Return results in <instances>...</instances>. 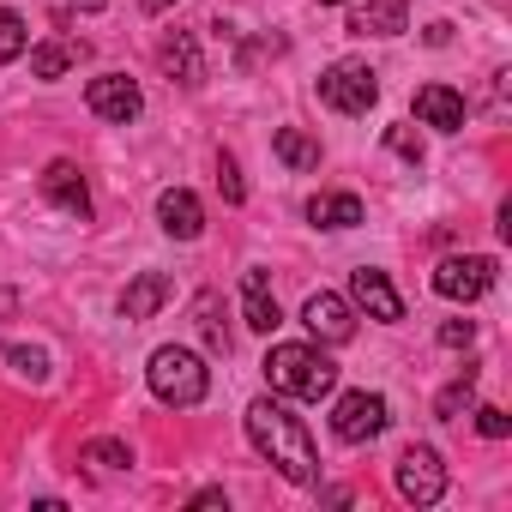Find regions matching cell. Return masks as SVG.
Listing matches in <instances>:
<instances>
[{
  "label": "cell",
  "instance_id": "cell-19",
  "mask_svg": "<svg viewBox=\"0 0 512 512\" xmlns=\"http://www.w3.org/2000/svg\"><path fill=\"white\" fill-rule=\"evenodd\" d=\"M163 67H169L181 85H205V61H199V43H193L187 31H175V37L163 43Z\"/></svg>",
  "mask_w": 512,
  "mask_h": 512
},
{
  "label": "cell",
  "instance_id": "cell-31",
  "mask_svg": "<svg viewBox=\"0 0 512 512\" xmlns=\"http://www.w3.org/2000/svg\"><path fill=\"white\" fill-rule=\"evenodd\" d=\"M320 7H332V0H320Z\"/></svg>",
  "mask_w": 512,
  "mask_h": 512
},
{
  "label": "cell",
  "instance_id": "cell-21",
  "mask_svg": "<svg viewBox=\"0 0 512 512\" xmlns=\"http://www.w3.org/2000/svg\"><path fill=\"white\" fill-rule=\"evenodd\" d=\"M0 368L19 374V380H31V386L49 380V356L43 350H25V344H0Z\"/></svg>",
  "mask_w": 512,
  "mask_h": 512
},
{
  "label": "cell",
  "instance_id": "cell-27",
  "mask_svg": "<svg viewBox=\"0 0 512 512\" xmlns=\"http://www.w3.org/2000/svg\"><path fill=\"white\" fill-rule=\"evenodd\" d=\"M217 187H223V199H229V205H241V199H247V181H241V169H235V157H229V151L217 157Z\"/></svg>",
  "mask_w": 512,
  "mask_h": 512
},
{
  "label": "cell",
  "instance_id": "cell-25",
  "mask_svg": "<svg viewBox=\"0 0 512 512\" xmlns=\"http://www.w3.org/2000/svg\"><path fill=\"white\" fill-rule=\"evenodd\" d=\"M470 416H476L482 440H506V434H512V416H506V410H494V404H470Z\"/></svg>",
  "mask_w": 512,
  "mask_h": 512
},
{
  "label": "cell",
  "instance_id": "cell-9",
  "mask_svg": "<svg viewBox=\"0 0 512 512\" xmlns=\"http://www.w3.org/2000/svg\"><path fill=\"white\" fill-rule=\"evenodd\" d=\"M302 326H308L320 344H350V338H356V314H350V302L332 296V290H314V296H308Z\"/></svg>",
  "mask_w": 512,
  "mask_h": 512
},
{
  "label": "cell",
  "instance_id": "cell-14",
  "mask_svg": "<svg viewBox=\"0 0 512 512\" xmlns=\"http://www.w3.org/2000/svg\"><path fill=\"white\" fill-rule=\"evenodd\" d=\"M157 217H163V229H169L175 241H199V229H205V205H199L187 187H169V193L157 199Z\"/></svg>",
  "mask_w": 512,
  "mask_h": 512
},
{
  "label": "cell",
  "instance_id": "cell-8",
  "mask_svg": "<svg viewBox=\"0 0 512 512\" xmlns=\"http://www.w3.org/2000/svg\"><path fill=\"white\" fill-rule=\"evenodd\" d=\"M488 284H494L488 253H458V260H440V272H434V296H446V302H476Z\"/></svg>",
  "mask_w": 512,
  "mask_h": 512
},
{
  "label": "cell",
  "instance_id": "cell-10",
  "mask_svg": "<svg viewBox=\"0 0 512 512\" xmlns=\"http://www.w3.org/2000/svg\"><path fill=\"white\" fill-rule=\"evenodd\" d=\"M43 199H55L67 217H91V187H85V175H79V163H67V157H55L49 169H43Z\"/></svg>",
  "mask_w": 512,
  "mask_h": 512
},
{
  "label": "cell",
  "instance_id": "cell-22",
  "mask_svg": "<svg viewBox=\"0 0 512 512\" xmlns=\"http://www.w3.org/2000/svg\"><path fill=\"white\" fill-rule=\"evenodd\" d=\"M470 404H476V368H464V374L434 398V416H440V422H452V416H464Z\"/></svg>",
  "mask_w": 512,
  "mask_h": 512
},
{
  "label": "cell",
  "instance_id": "cell-18",
  "mask_svg": "<svg viewBox=\"0 0 512 512\" xmlns=\"http://www.w3.org/2000/svg\"><path fill=\"white\" fill-rule=\"evenodd\" d=\"M193 326H199L205 350L229 356V326H223V296H217V290H199V296H193Z\"/></svg>",
  "mask_w": 512,
  "mask_h": 512
},
{
  "label": "cell",
  "instance_id": "cell-15",
  "mask_svg": "<svg viewBox=\"0 0 512 512\" xmlns=\"http://www.w3.org/2000/svg\"><path fill=\"white\" fill-rule=\"evenodd\" d=\"M169 296H175V284H169L163 272H139V278L121 290V320H151Z\"/></svg>",
  "mask_w": 512,
  "mask_h": 512
},
{
  "label": "cell",
  "instance_id": "cell-12",
  "mask_svg": "<svg viewBox=\"0 0 512 512\" xmlns=\"http://www.w3.org/2000/svg\"><path fill=\"white\" fill-rule=\"evenodd\" d=\"M410 19V0H356L350 7V31L356 37H398Z\"/></svg>",
  "mask_w": 512,
  "mask_h": 512
},
{
  "label": "cell",
  "instance_id": "cell-4",
  "mask_svg": "<svg viewBox=\"0 0 512 512\" xmlns=\"http://www.w3.org/2000/svg\"><path fill=\"white\" fill-rule=\"evenodd\" d=\"M374 97H380V73L368 61H332L320 73V103L338 109V115H368Z\"/></svg>",
  "mask_w": 512,
  "mask_h": 512
},
{
  "label": "cell",
  "instance_id": "cell-23",
  "mask_svg": "<svg viewBox=\"0 0 512 512\" xmlns=\"http://www.w3.org/2000/svg\"><path fill=\"white\" fill-rule=\"evenodd\" d=\"M67 67H73V43H37L31 49V73L37 79H61Z\"/></svg>",
  "mask_w": 512,
  "mask_h": 512
},
{
  "label": "cell",
  "instance_id": "cell-2",
  "mask_svg": "<svg viewBox=\"0 0 512 512\" xmlns=\"http://www.w3.org/2000/svg\"><path fill=\"white\" fill-rule=\"evenodd\" d=\"M266 380H272V392H284V398H332L338 368H332L314 344H272Z\"/></svg>",
  "mask_w": 512,
  "mask_h": 512
},
{
  "label": "cell",
  "instance_id": "cell-6",
  "mask_svg": "<svg viewBox=\"0 0 512 512\" xmlns=\"http://www.w3.org/2000/svg\"><path fill=\"white\" fill-rule=\"evenodd\" d=\"M392 476H398V494H404L410 506H434V500L446 494V464H440L434 446H410Z\"/></svg>",
  "mask_w": 512,
  "mask_h": 512
},
{
  "label": "cell",
  "instance_id": "cell-3",
  "mask_svg": "<svg viewBox=\"0 0 512 512\" xmlns=\"http://www.w3.org/2000/svg\"><path fill=\"white\" fill-rule=\"evenodd\" d=\"M145 380H151V392H157L163 404H175V410H193V404L211 392V368H205L193 350H181V344H163V350H151V368H145Z\"/></svg>",
  "mask_w": 512,
  "mask_h": 512
},
{
  "label": "cell",
  "instance_id": "cell-17",
  "mask_svg": "<svg viewBox=\"0 0 512 512\" xmlns=\"http://www.w3.org/2000/svg\"><path fill=\"white\" fill-rule=\"evenodd\" d=\"M308 223H320V229H356L362 223V199L356 193H314L308 199Z\"/></svg>",
  "mask_w": 512,
  "mask_h": 512
},
{
  "label": "cell",
  "instance_id": "cell-24",
  "mask_svg": "<svg viewBox=\"0 0 512 512\" xmlns=\"http://www.w3.org/2000/svg\"><path fill=\"white\" fill-rule=\"evenodd\" d=\"M25 43H31L25 19H19L13 7H0V67H7V61H19V55H25Z\"/></svg>",
  "mask_w": 512,
  "mask_h": 512
},
{
  "label": "cell",
  "instance_id": "cell-16",
  "mask_svg": "<svg viewBox=\"0 0 512 512\" xmlns=\"http://www.w3.org/2000/svg\"><path fill=\"white\" fill-rule=\"evenodd\" d=\"M241 314H247V326L253 332H278V296H272V284H266V272L253 266L247 278H241Z\"/></svg>",
  "mask_w": 512,
  "mask_h": 512
},
{
  "label": "cell",
  "instance_id": "cell-29",
  "mask_svg": "<svg viewBox=\"0 0 512 512\" xmlns=\"http://www.w3.org/2000/svg\"><path fill=\"white\" fill-rule=\"evenodd\" d=\"M470 338H476V320H446V326H440V344H446V350H464Z\"/></svg>",
  "mask_w": 512,
  "mask_h": 512
},
{
  "label": "cell",
  "instance_id": "cell-20",
  "mask_svg": "<svg viewBox=\"0 0 512 512\" xmlns=\"http://www.w3.org/2000/svg\"><path fill=\"white\" fill-rule=\"evenodd\" d=\"M272 151L284 169H320V139H308L302 127H278L272 133Z\"/></svg>",
  "mask_w": 512,
  "mask_h": 512
},
{
  "label": "cell",
  "instance_id": "cell-5",
  "mask_svg": "<svg viewBox=\"0 0 512 512\" xmlns=\"http://www.w3.org/2000/svg\"><path fill=\"white\" fill-rule=\"evenodd\" d=\"M332 434H338L344 446L380 440V434H386V398H380V392H344V398L332 404Z\"/></svg>",
  "mask_w": 512,
  "mask_h": 512
},
{
  "label": "cell",
  "instance_id": "cell-13",
  "mask_svg": "<svg viewBox=\"0 0 512 512\" xmlns=\"http://www.w3.org/2000/svg\"><path fill=\"white\" fill-rule=\"evenodd\" d=\"M416 121L434 127V133H458L464 127V97L452 85H422L416 91Z\"/></svg>",
  "mask_w": 512,
  "mask_h": 512
},
{
  "label": "cell",
  "instance_id": "cell-7",
  "mask_svg": "<svg viewBox=\"0 0 512 512\" xmlns=\"http://www.w3.org/2000/svg\"><path fill=\"white\" fill-rule=\"evenodd\" d=\"M85 103H91V115H103V121H115V127H127V121L145 115V91H139L127 73H97V79L85 85Z\"/></svg>",
  "mask_w": 512,
  "mask_h": 512
},
{
  "label": "cell",
  "instance_id": "cell-1",
  "mask_svg": "<svg viewBox=\"0 0 512 512\" xmlns=\"http://www.w3.org/2000/svg\"><path fill=\"white\" fill-rule=\"evenodd\" d=\"M247 440L260 446L296 488H308V482H320V458H314V440H308V428H302V416H290V404H278V398H253L247 404Z\"/></svg>",
  "mask_w": 512,
  "mask_h": 512
},
{
  "label": "cell",
  "instance_id": "cell-26",
  "mask_svg": "<svg viewBox=\"0 0 512 512\" xmlns=\"http://www.w3.org/2000/svg\"><path fill=\"white\" fill-rule=\"evenodd\" d=\"M85 464H103V470H121V464H133V452H127L121 440H91V446H85Z\"/></svg>",
  "mask_w": 512,
  "mask_h": 512
},
{
  "label": "cell",
  "instance_id": "cell-11",
  "mask_svg": "<svg viewBox=\"0 0 512 512\" xmlns=\"http://www.w3.org/2000/svg\"><path fill=\"white\" fill-rule=\"evenodd\" d=\"M350 296H356V308H368L374 320H386V326H398L404 320V296L392 290V278L386 272H374V266H362L356 278H350Z\"/></svg>",
  "mask_w": 512,
  "mask_h": 512
},
{
  "label": "cell",
  "instance_id": "cell-28",
  "mask_svg": "<svg viewBox=\"0 0 512 512\" xmlns=\"http://www.w3.org/2000/svg\"><path fill=\"white\" fill-rule=\"evenodd\" d=\"M386 145H392V151H398L404 163H422V139H416V133H410L404 121H398V127H386Z\"/></svg>",
  "mask_w": 512,
  "mask_h": 512
},
{
  "label": "cell",
  "instance_id": "cell-30",
  "mask_svg": "<svg viewBox=\"0 0 512 512\" xmlns=\"http://www.w3.org/2000/svg\"><path fill=\"white\" fill-rule=\"evenodd\" d=\"M145 7H151V13H163V7H175V0H145Z\"/></svg>",
  "mask_w": 512,
  "mask_h": 512
}]
</instances>
